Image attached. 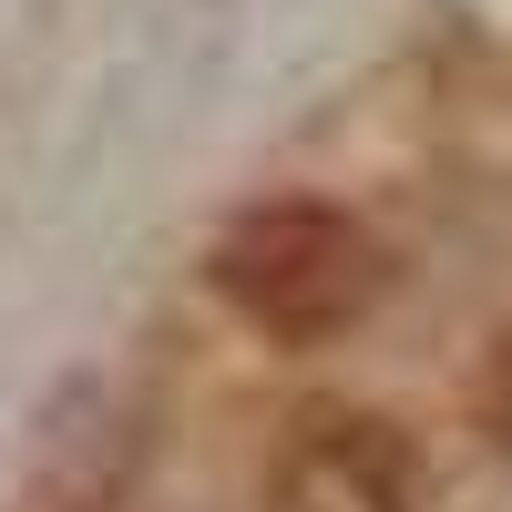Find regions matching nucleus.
Listing matches in <instances>:
<instances>
[{
	"label": "nucleus",
	"mask_w": 512,
	"mask_h": 512,
	"mask_svg": "<svg viewBox=\"0 0 512 512\" xmlns=\"http://www.w3.org/2000/svg\"><path fill=\"white\" fill-rule=\"evenodd\" d=\"M205 277H216V297L246 328L308 349V338L349 328L379 297V246H369L359 216H338V205H256V216H236L216 236Z\"/></svg>",
	"instance_id": "obj_1"
},
{
	"label": "nucleus",
	"mask_w": 512,
	"mask_h": 512,
	"mask_svg": "<svg viewBox=\"0 0 512 512\" xmlns=\"http://www.w3.org/2000/svg\"><path fill=\"white\" fill-rule=\"evenodd\" d=\"M492 400H502V420H512V338H502V369H492Z\"/></svg>",
	"instance_id": "obj_2"
}]
</instances>
